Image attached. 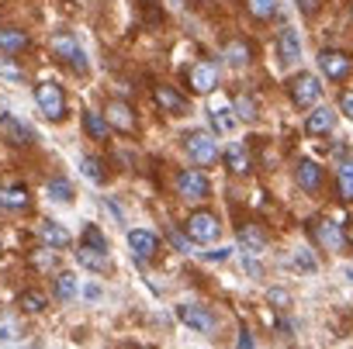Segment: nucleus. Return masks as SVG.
Wrapping results in <instances>:
<instances>
[{
    "label": "nucleus",
    "mask_w": 353,
    "mask_h": 349,
    "mask_svg": "<svg viewBox=\"0 0 353 349\" xmlns=\"http://www.w3.org/2000/svg\"><path fill=\"white\" fill-rule=\"evenodd\" d=\"M80 173L90 180V184H104L108 180V173H104V162L101 159H94V156H83L80 159Z\"/></svg>",
    "instance_id": "2f4dec72"
},
{
    "label": "nucleus",
    "mask_w": 353,
    "mask_h": 349,
    "mask_svg": "<svg viewBox=\"0 0 353 349\" xmlns=\"http://www.w3.org/2000/svg\"><path fill=\"white\" fill-rule=\"evenodd\" d=\"M229 253H232V249H215V253H205V260H212V263H225Z\"/></svg>",
    "instance_id": "79ce46f5"
},
{
    "label": "nucleus",
    "mask_w": 353,
    "mask_h": 349,
    "mask_svg": "<svg viewBox=\"0 0 353 349\" xmlns=\"http://www.w3.org/2000/svg\"><path fill=\"white\" fill-rule=\"evenodd\" d=\"M35 104H39V111L49 121H63L66 118V94H63V87H56L49 80L35 87Z\"/></svg>",
    "instance_id": "f03ea898"
},
{
    "label": "nucleus",
    "mask_w": 353,
    "mask_h": 349,
    "mask_svg": "<svg viewBox=\"0 0 353 349\" xmlns=\"http://www.w3.org/2000/svg\"><path fill=\"white\" fill-rule=\"evenodd\" d=\"M0 135H4L11 145H32L35 142V131L14 114H0Z\"/></svg>",
    "instance_id": "ddd939ff"
},
{
    "label": "nucleus",
    "mask_w": 353,
    "mask_h": 349,
    "mask_svg": "<svg viewBox=\"0 0 353 349\" xmlns=\"http://www.w3.org/2000/svg\"><path fill=\"white\" fill-rule=\"evenodd\" d=\"M42 242H46V246H52V249H66L73 239H70V232H66L63 225L46 222V225H42Z\"/></svg>",
    "instance_id": "bb28decb"
},
{
    "label": "nucleus",
    "mask_w": 353,
    "mask_h": 349,
    "mask_svg": "<svg viewBox=\"0 0 353 349\" xmlns=\"http://www.w3.org/2000/svg\"><path fill=\"white\" fill-rule=\"evenodd\" d=\"M208 118H212V128H215L219 135H232V131H236V125H239L236 111H229V107H222V104H215Z\"/></svg>",
    "instance_id": "393cba45"
},
{
    "label": "nucleus",
    "mask_w": 353,
    "mask_h": 349,
    "mask_svg": "<svg viewBox=\"0 0 353 349\" xmlns=\"http://www.w3.org/2000/svg\"><path fill=\"white\" fill-rule=\"evenodd\" d=\"M339 114H346V118H353V90H346V94L339 97Z\"/></svg>",
    "instance_id": "ea45409f"
},
{
    "label": "nucleus",
    "mask_w": 353,
    "mask_h": 349,
    "mask_svg": "<svg viewBox=\"0 0 353 349\" xmlns=\"http://www.w3.org/2000/svg\"><path fill=\"white\" fill-rule=\"evenodd\" d=\"M312 235H315V242H319L322 249H329V253H339V249L346 246L343 225H336L332 218H315V222H312Z\"/></svg>",
    "instance_id": "1a4fd4ad"
},
{
    "label": "nucleus",
    "mask_w": 353,
    "mask_h": 349,
    "mask_svg": "<svg viewBox=\"0 0 353 349\" xmlns=\"http://www.w3.org/2000/svg\"><path fill=\"white\" fill-rule=\"evenodd\" d=\"M232 111H236V118H239V121H256V101H253L250 94H236Z\"/></svg>",
    "instance_id": "473e14b6"
},
{
    "label": "nucleus",
    "mask_w": 353,
    "mask_h": 349,
    "mask_svg": "<svg viewBox=\"0 0 353 349\" xmlns=\"http://www.w3.org/2000/svg\"><path fill=\"white\" fill-rule=\"evenodd\" d=\"M18 304H21V308H25L28 315H42V311L49 308V297H46L42 290H21Z\"/></svg>",
    "instance_id": "c756f323"
},
{
    "label": "nucleus",
    "mask_w": 353,
    "mask_h": 349,
    "mask_svg": "<svg viewBox=\"0 0 353 349\" xmlns=\"http://www.w3.org/2000/svg\"><path fill=\"white\" fill-rule=\"evenodd\" d=\"M225 166H229V173H236V177H250V173H253V156H250V149L239 145V142H232V145L225 149Z\"/></svg>",
    "instance_id": "dca6fc26"
},
{
    "label": "nucleus",
    "mask_w": 353,
    "mask_h": 349,
    "mask_svg": "<svg viewBox=\"0 0 353 349\" xmlns=\"http://www.w3.org/2000/svg\"><path fill=\"white\" fill-rule=\"evenodd\" d=\"M104 118H108V125H111V128H118V131H125V135H132V131H135V111H132L125 101H108Z\"/></svg>",
    "instance_id": "4468645a"
},
{
    "label": "nucleus",
    "mask_w": 353,
    "mask_h": 349,
    "mask_svg": "<svg viewBox=\"0 0 353 349\" xmlns=\"http://www.w3.org/2000/svg\"><path fill=\"white\" fill-rule=\"evenodd\" d=\"M243 270H246L250 277H260V273H263V266H260L256 260H243Z\"/></svg>",
    "instance_id": "37998d69"
},
{
    "label": "nucleus",
    "mask_w": 353,
    "mask_h": 349,
    "mask_svg": "<svg viewBox=\"0 0 353 349\" xmlns=\"http://www.w3.org/2000/svg\"><path fill=\"white\" fill-rule=\"evenodd\" d=\"M128 249H132V260L149 263V260H156V253H159V239H156L152 232H145V229H132V232H128Z\"/></svg>",
    "instance_id": "9b49d317"
},
{
    "label": "nucleus",
    "mask_w": 353,
    "mask_h": 349,
    "mask_svg": "<svg viewBox=\"0 0 353 349\" xmlns=\"http://www.w3.org/2000/svg\"><path fill=\"white\" fill-rule=\"evenodd\" d=\"M291 266H294V270H301V273H315V270H319V263H315V256H312L308 249H294Z\"/></svg>",
    "instance_id": "c9c22d12"
},
{
    "label": "nucleus",
    "mask_w": 353,
    "mask_h": 349,
    "mask_svg": "<svg viewBox=\"0 0 353 349\" xmlns=\"http://www.w3.org/2000/svg\"><path fill=\"white\" fill-rule=\"evenodd\" d=\"M267 297H270V304H277V308H288V304H291V294H288V290H281V287H274Z\"/></svg>",
    "instance_id": "4c0bfd02"
},
{
    "label": "nucleus",
    "mask_w": 353,
    "mask_h": 349,
    "mask_svg": "<svg viewBox=\"0 0 353 349\" xmlns=\"http://www.w3.org/2000/svg\"><path fill=\"white\" fill-rule=\"evenodd\" d=\"M288 94H291V101H294L298 107H312V104L322 101V83H319L315 73H298V76H291Z\"/></svg>",
    "instance_id": "7ed1b4c3"
},
{
    "label": "nucleus",
    "mask_w": 353,
    "mask_h": 349,
    "mask_svg": "<svg viewBox=\"0 0 353 349\" xmlns=\"http://www.w3.org/2000/svg\"><path fill=\"white\" fill-rule=\"evenodd\" d=\"M350 14H353V8H350Z\"/></svg>",
    "instance_id": "de8ad7c7"
},
{
    "label": "nucleus",
    "mask_w": 353,
    "mask_h": 349,
    "mask_svg": "<svg viewBox=\"0 0 353 349\" xmlns=\"http://www.w3.org/2000/svg\"><path fill=\"white\" fill-rule=\"evenodd\" d=\"M222 59H225L229 66H246V63L253 59V45L243 42V39H232V42L222 45Z\"/></svg>",
    "instance_id": "5701e85b"
},
{
    "label": "nucleus",
    "mask_w": 353,
    "mask_h": 349,
    "mask_svg": "<svg viewBox=\"0 0 353 349\" xmlns=\"http://www.w3.org/2000/svg\"><path fill=\"white\" fill-rule=\"evenodd\" d=\"M336 187H339V198L343 201H353V152H343L336 156Z\"/></svg>",
    "instance_id": "f3484780"
},
{
    "label": "nucleus",
    "mask_w": 353,
    "mask_h": 349,
    "mask_svg": "<svg viewBox=\"0 0 353 349\" xmlns=\"http://www.w3.org/2000/svg\"><path fill=\"white\" fill-rule=\"evenodd\" d=\"M83 242H87V246H101V249H108V239L101 235L97 225H87V229H83Z\"/></svg>",
    "instance_id": "e433bc0d"
},
{
    "label": "nucleus",
    "mask_w": 353,
    "mask_h": 349,
    "mask_svg": "<svg viewBox=\"0 0 353 349\" xmlns=\"http://www.w3.org/2000/svg\"><path fill=\"white\" fill-rule=\"evenodd\" d=\"M166 8H170V11H181V8H184V0H166Z\"/></svg>",
    "instance_id": "a18cd8bd"
},
{
    "label": "nucleus",
    "mask_w": 353,
    "mask_h": 349,
    "mask_svg": "<svg viewBox=\"0 0 353 349\" xmlns=\"http://www.w3.org/2000/svg\"><path fill=\"white\" fill-rule=\"evenodd\" d=\"M28 49V35L21 28H0V56H18Z\"/></svg>",
    "instance_id": "4be33fe9"
},
{
    "label": "nucleus",
    "mask_w": 353,
    "mask_h": 349,
    "mask_svg": "<svg viewBox=\"0 0 353 349\" xmlns=\"http://www.w3.org/2000/svg\"><path fill=\"white\" fill-rule=\"evenodd\" d=\"M170 239H173V246L181 249V253H191V239H184L181 232H173V229H170Z\"/></svg>",
    "instance_id": "a19ab883"
},
{
    "label": "nucleus",
    "mask_w": 353,
    "mask_h": 349,
    "mask_svg": "<svg viewBox=\"0 0 353 349\" xmlns=\"http://www.w3.org/2000/svg\"><path fill=\"white\" fill-rule=\"evenodd\" d=\"M184 229H188V239L191 242H201V246H208V242H215L219 239V232H222V222H219V215L215 211H191V218L184 222Z\"/></svg>",
    "instance_id": "f257e3e1"
},
{
    "label": "nucleus",
    "mask_w": 353,
    "mask_h": 349,
    "mask_svg": "<svg viewBox=\"0 0 353 349\" xmlns=\"http://www.w3.org/2000/svg\"><path fill=\"white\" fill-rule=\"evenodd\" d=\"M152 97H156V104L163 107V114H184V111H188V101L176 94L173 87H163V83H159V87L152 90Z\"/></svg>",
    "instance_id": "412c9836"
},
{
    "label": "nucleus",
    "mask_w": 353,
    "mask_h": 349,
    "mask_svg": "<svg viewBox=\"0 0 353 349\" xmlns=\"http://www.w3.org/2000/svg\"><path fill=\"white\" fill-rule=\"evenodd\" d=\"M77 263L83 266V270H90V273H111V253L108 249H101V246H87V242H80V249H77Z\"/></svg>",
    "instance_id": "f8f14e48"
},
{
    "label": "nucleus",
    "mask_w": 353,
    "mask_h": 349,
    "mask_svg": "<svg viewBox=\"0 0 353 349\" xmlns=\"http://www.w3.org/2000/svg\"><path fill=\"white\" fill-rule=\"evenodd\" d=\"M21 339H25V328H21L18 315L4 311L0 315V342H21Z\"/></svg>",
    "instance_id": "a878e982"
},
{
    "label": "nucleus",
    "mask_w": 353,
    "mask_h": 349,
    "mask_svg": "<svg viewBox=\"0 0 353 349\" xmlns=\"http://www.w3.org/2000/svg\"><path fill=\"white\" fill-rule=\"evenodd\" d=\"M219 76H222V70H219V63L215 59H201V63H194L191 66V73H188V83H191V90L194 94H212L215 87H219Z\"/></svg>",
    "instance_id": "0eeeda50"
},
{
    "label": "nucleus",
    "mask_w": 353,
    "mask_h": 349,
    "mask_svg": "<svg viewBox=\"0 0 353 349\" xmlns=\"http://www.w3.org/2000/svg\"><path fill=\"white\" fill-rule=\"evenodd\" d=\"M246 11L260 21H270L277 11H281V0H246Z\"/></svg>",
    "instance_id": "7c9ffc66"
},
{
    "label": "nucleus",
    "mask_w": 353,
    "mask_h": 349,
    "mask_svg": "<svg viewBox=\"0 0 353 349\" xmlns=\"http://www.w3.org/2000/svg\"><path fill=\"white\" fill-rule=\"evenodd\" d=\"M145 4H152V0H145Z\"/></svg>",
    "instance_id": "49530a36"
},
{
    "label": "nucleus",
    "mask_w": 353,
    "mask_h": 349,
    "mask_svg": "<svg viewBox=\"0 0 353 349\" xmlns=\"http://www.w3.org/2000/svg\"><path fill=\"white\" fill-rule=\"evenodd\" d=\"M336 128V111L332 107H315L308 118H305V131L308 135H329Z\"/></svg>",
    "instance_id": "aec40b11"
},
{
    "label": "nucleus",
    "mask_w": 353,
    "mask_h": 349,
    "mask_svg": "<svg viewBox=\"0 0 353 349\" xmlns=\"http://www.w3.org/2000/svg\"><path fill=\"white\" fill-rule=\"evenodd\" d=\"M239 242H243L246 256H256V253L267 249V232L256 229V225H243V229H239Z\"/></svg>",
    "instance_id": "b1692460"
},
{
    "label": "nucleus",
    "mask_w": 353,
    "mask_h": 349,
    "mask_svg": "<svg viewBox=\"0 0 353 349\" xmlns=\"http://www.w3.org/2000/svg\"><path fill=\"white\" fill-rule=\"evenodd\" d=\"M83 128H87L90 138L101 142V138H108V128H111V125H108L104 114H97V111H83Z\"/></svg>",
    "instance_id": "c85d7f7f"
},
{
    "label": "nucleus",
    "mask_w": 353,
    "mask_h": 349,
    "mask_svg": "<svg viewBox=\"0 0 353 349\" xmlns=\"http://www.w3.org/2000/svg\"><path fill=\"white\" fill-rule=\"evenodd\" d=\"M176 194L184 201H205L212 194V184L201 169H181L176 173Z\"/></svg>",
    "instance_id": "423d86ee"
},
{
    "label": "nucleus",
    "mask_w": 353,
    "mask_h": 349,
    "mask_svg": "<svg viewBox=\"0 0 353 349\" xmlns=\"http://www.w3.org/2000/svg\"><path fill=\"white\" fill-rule=\"evenodd\" d=\"M52 56H59L63 63H70V70H73V73H87V56H83L80 42H77L70 32L52 35Z\"/></svg>",
    "instance_id": "39448f33"
},
{
    "label": "nucleus",
    "mask_w": 353,
    "mask_h": 349,
    "mask_svg": "<svg viewBox=\"0 0 353 349\" xmlns=\"http://www.w3.org/2000/svg\"><path fill=\"white\" fill-rule=\"evenodd\" d=\"M184 149L191 152V159L198 166H212L219 159V142H215L212 131H188L184 135Z\"/></svg>",
    "instance_id": "20e7f679"
},
{
    "label": "nucleus",
    "mask_w": 353,
    "mask_h": 349,
    "mask_svg": "<svg viewBox=\"0 0 353 349\" xmlns=\"http://www.w3.org/2000/svg\"><path fill=\"white\" fill-rule=\"evenodd\" d=\"M56 263H59V256H56V249H52V246H42L39 253H32V266H35V270L52 273V270H56Z\"/></svg>",
    "instance_id": "f704fd0d"
},
{
    "label": "nucleus",
    "mask_w": 353,
    "mask_h": 349,
    "mask_svg": "<svg viewBox=\"0 0 353 349\" xmlns=\"http://www.w3.org/2000/svg\"><path fill=\"white\" fill-rule=\"evenodd\" d=\"M176 318H181L188 328H194V332H215L219 328V318L208 311V308H201V304H181L176 308Z\"/></svg>",
    "instance_id": "9d476101"
},
{
    "label": "nucleus",
    "mask_w": 353,
    "mask_h": 349,
    "mask_svg": "<svg viewBox=\"0 0 353 349\" xmlns=\"http://www.w3.org/2000/svg\"><path fill=\"white\" fill-rule=\"evenodd\" d=\"M277 56H281V66H294L301 59V32L284 28L277 39Z\"/></svg>",
    "instance_id": "2eb2a0df"
},
{
    "label": "nucleus",
    "mask_w": 353,
    "mask_h": 349,
    "mask_svg": "<svg viewBox=\"0 0 353 349\" xmlns=\"http://www.w3.org/2000/svg\"><path fill=\"white\" fill-rule=\"evenodd\" d=\"M236 346H239V349H250V346H253V335H250V328H243V332H239Z\"/></svg>",
    "instance_id": "c03bdc74"
},
{
    "label": "nucleus",
    "mask_w": 353,
    "mask_h": 349,
    "mask_svg": "<svg viewBox=\"0 0 353 349\" xmlns=\"http://www.w3.org/2000/svg\"><path fill=\"white\" fill-rule=\"evenodd\" d=\"M294 180H298V187H301V191L315 194V191L322 187V166H319V162H312V159H301V162H298V169H294Z\"/></svg>",
    "instance_id": "a211bd4d"
},
{
    "label": "nucleus",
    "mask_w": 353,
    "mask_h": 349,
    "mask_svg": "<svg viewBox=\"0 0 353 349\" xmlns=\"http://www.w3.org/2000/svg\"><path fill=\"white\" fill-rule=\"evenodd\" d=\"M32 204V194L25 184H11V187H0V208H8V211H28Z\"/></svg>",
    "instance_id": "6ab92c4d"
},
{
    "label": "nucleus",
    "mask_w": 353,
    "mask_h": 349,
    "mask_svg": "<svg viewBox=\"0 0 353 349\" xmlns=\"http://www.w3.org/2000/svg\"><path fill=\"white\" fill-rule=\"evenodd\" d=\"M319 70H322V76H325V80L339 83V80H346V76H350L353 59H350L346 52H339V49H322V52H319Z\"/></svg>",
    "instance_id": "6e6552de"
},
{
    "label": "nucleus",
    "mask_w": 353,
    "mask_h": 349,
    "mask_svg": "<svg viewBox=\"0 0 353 349\" xmlns=\"http://www.w3.org/2000/svg\"><path fill=\"white\" fill-rule=\"evenodd\" d=\"M319 8H322V0H298V11H301V14H308V18H312V14H319Z\"/></svg>",
    "instance_id": "58836bf2"
},
{
    "label": "nucleus",
    "mask_w": 353,
    "mask_h": 349,
    "mask_svg": "<svg viewBox=\"0 0 353 349\" xmlns=\"http://www.w3.org/2000/svg\"><path fill=\"white\" fill-rule=\"evenodd\" d=\"M77 294H80V280H77V273H70V270L56 273V297H59V301H73Z\"/></svg>",
    "instance_id": "cd10ccee"
},
{
    "label": "nucleus",
    "mask_w": 353,
    "mask_h": 349,
    "mask_svg": "<svg viewBox=\"0 0 353 349\" xmlns=\"http://www.w3.org/2000/svg\"><path fill=\"white\" fill-rule=\"evenodd\" d=\"M46 194H49V198H52L56 204H70V201H73V187H70V180H63V177L49 180Z\"/></svg>",
    "instance_id": "72a5a7b5"
}]
</instances>
